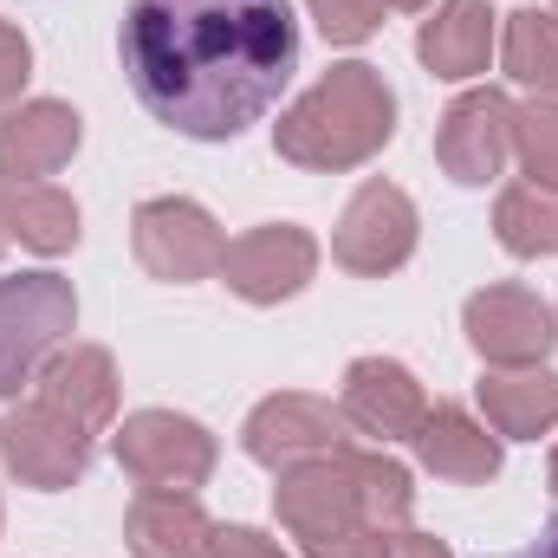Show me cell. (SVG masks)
<instances>
[{
	"instance_id": "6da1fadb",
	"label": "cell",
	"mask_w": 558,
	"mask_h": 558,
	"mask_svg": "<svg viewBox=\"0 0 558 558\" xmlns=\"http://www.w3.org/2000/svg\"><path fill=\"white\" fill-rule=\"evenodd\" d=\"M118 52L156 124L228 143L260 124L299 72V20L286 0H131Z\"/></svg>"
},
{
	"instance_id": "7a4b0ae2",
	"label": "cell",
	"mask_w": 558,
	"mask_h": 558,
	"mask_svg": "<svg viewBox=\"0 0 558 558\" xmlns=\"http://www.w3.org/2000/svg\"><path fill=\"white\" fill-rule=\"evenodd\" d=\"M274 513L305 558H384L416 513V487L410 468L390 461L384 448L344 441L279 474Z\"/></svg>"
},
{
	"instance_id": "3957f363",
	"label": "cell",
	"mask_w": 558,
	"mask_h": 558,
	"mask_svg": "<svg viewBox=\"0 0 558 558\" xmlns=\"http://www.w3.org/2000/svg\"><path fill=\"white\" fill-rule=\"evenodd\" d=\"M390 137H397V92H390L384 72L364 65V59L331 65V72L274 124L279 156L299 162V169H318V175H338V169L371 162Z\"/></svg>"
},
{
	"instance_id": "277c9868",
	"label": "cell",
	"mask_w": 558,
	"mask_h": 558,
	"mask_svg": "<svg viewBox=\"0 0 558 558\" xmlns=\"http://www.w3.org/2000/svg\"><path fill=\"white\" fill-rule=\"evenodd\" d=\"M78 325V292L59 274H13L0 279V397H20L39 384V371L65 351Z\"/></svg>"
},
{
	"instance_id": "5b68a950",
	"label": "cell",
	"mask_w": 558,
	"mask_h": 558,
	"mask_svg": "<svg viewBox=\"0 0 558 558\" xmlns=\"http://www.w3.org/2000/svg\"><path fill=\"white\" fill-rule=\"evenodd\" d=\"M111 448H118V468L149 494H195L215 474V435L195 416H175V410L124 416Z\"/></svg>"
},
{
	"instance_id": "8992f818",
	"label": "cell",
	"mask_w": 558,
	"mask_h": 558,
	"mask_svg": "<svg viewBox=\"0 0 558 558\" xmlns=\"http://www.w3.org/2000/svg\"><path fill=\"white\" fill-rule=\"evenodd\" d=\"M131 247H137V267L149 279H169V286H189V279L221 274V228L202 202H182V195H156L131 215Z\"/></svg>"
},
{
	"instance_id": "52a82bcc",
	"label": "cell",
	"mask_w": 558,
	"mask_h": 558,
	"mask_svg": "<svg viewBox=\"0 0 558 558\" xmlns=\"http://www.w3.org/2000/svg\"><path fill=\"white\" fill-rule=\"evenodd\" d=\"M331 254H338L344 274H357V279L397 274V267L416 254V202H410L397 182H364V189L344 202V215H338Z\"/></svg>"
},
{
	"instance_id": "ba28073f",
	"label": "cell",
	"mask_w": 558,
	"mask_h": 558,
	"mask_svg": "<svg viewBox=\"0 0 558 558\" xmlns=\"http://www.w3.org/2000/svg\"><path fill=\"white\" fill-rule=\"evenodd\" d=\"M318 274V241L292 221H267V228H247L241 241H228L221 254V279L228 292H241L247 305H279L292 292H305Z\"/></svg>"
},
{
	"instance_id": "9c48e42d",
	"label": "cell",
	"mask_w": 558,
	"mask_h": 558,
	"mask_svg": "<svg viewBox=\"0 0 558 558\" xmlns=\"http://www.w3.org/2000/svg\"><path fill=\"white\" fill-rule=\"evenodd\" d=\"M0 461L20 487L59 494L92 468V435H78L65 416H52L46 403H20L0 422Z\"/></svg>"
},
{
	"instance_id": "30bf717a",
	"label": "cell",
	"mask_w": 558,
	"mask_h": 558,
	"mask_svg": "<svg viewBox=\"0 0 558 558\" xmlns=\"http://www.w3.org/2000/svg\"><path fill=\"white\" fill-rule=\"evenodd\" d=\"M468 344L500 371L546 364V351L558 344V318L526 286H487V292L468 299Z\"/></svg>"
},
{
	"instance_id": "8fae6325",
	"label": "cell",
	"mask_w": 558,
	"mask_h": 558,
	"mask_svg": "<svg viewBox=\"0 0 558 558\" xmlns=\"http://www.w3.org/2000/svg\"><path fill=\"white\" fill-rule=\"evenodd\" d=\"M351 422L344 410H331L325 397H299V390H286V397H267L247 428H241V441H247V454L260 461V468H299V461H318V454H331V448H344L351 435H344Z\"/></svg>"
},
{
	"instance_id": "7c38bea8",
	"label": "cell",
	"mask_w": 558,
	"mask_h": 558,
	"mask_svg": "<svg viewBox=\"0 0 558 558\" xmlns=\"http://www.w3.org/2000/svg\"><path fill=\"white\" fill-rule=\"evenodd\" d=\"M435 156H441V169H448L454 182L487 189V182L507 169V156H513V105H507L500 92H468V98H454L448 118H441V131H435Z\"/></svg>"
},
{
	"instance_id": "4fadbf2b",
	"label": "cell",
	"mask_w": 558,
	"mask_h": 558,
	"mask_svg": "<svg viewBox=\"0 0 558 558\" xmlns=\"http://www.w3.org/2000/svg\"><path fill=\"white\" fill-rule=\"evenodd\" d=\"M344 422L371 441H410L428 416V397L422 384L397 364V357H357L344 371Z\"/></svg>"
},
{
	"instance_id": "5bb4252c",
	"label": "cell",
	"mask_w": 558,
	"mask_h": 558,
	"mask_svg": "<svg viewBox=\"0 0 558 558\" xmlns=\"http://www.w3.org/2000/svg\"><path fill=\"white\" fill-rule=\"evenodd\" d=\"M78 111L59 105V98H26L0 118V175L7 182H39V175H59L72 156H78Z\"/></svg>"
},
{
	"instance_id": "9a60e30c",
	"label": "cell",
	"mask_w": 558,
	"mask_h": 558,
	"mask_svg": "<svg viewBox=\"0 0 558 558\" xmlns=\"http://www.w3.org/2000/svg\"><path fill=\"white\" fill-rule=\"evenodd\" d=\"M52 416H65L78 435H105L118 422V364L105 344H72L39 371V397Z\"/></svg>"
},
{
	"instance_id": "2e32d148",
	"label": "cell",
	"mask_w": 558,
	"mask_h": 558,
	"mask_svg": "<svg viewBox=\"0 0 558 558\" xmlns=\"http://www.w3.org/2000/svg\"><path fill=\"white\" fill-rule=\"evenodd\" d=\"M410 441H416L422 468L441 474V481H454V487H481V481L500 474V441L487 435V422H474L454 403H435Z\"/></svg>"
},
{
	"instance_id": "e0dca14e",
	"label": "cell",
	"mask_w": 558,
	"mask_h": 558,
	"mask_svg": "<svg viewBox=\"0 0 558 558\" xmlns=\"http://www.w3.org/2000/svg\"><path fill=\"white\" fill-rule=\"evenodd\" d=\"M124 539H131V558H208L215 520L195 507V494H149L143 487L124 513Z\"/></svg>"
},
{
	"instance_id": "ac0fdd59",
	"label": "cell",
	"mask_w": 558,
	"mask_h": 558,
	"mask_svg": "<svg viewBox=\"0 0 558 558\" xmlns=\"http://www.w3.org/2000/svg\"><path fill=\"white\" fill-rule=\"evenodd\" d=\"M416 52L435 78H474L494 52V7L487 0H441L416 33Z\"/></svg>"
},
{
	"instance_id": "d6986e66",
	"label": "cell",
	"mask_w": 558,
	"mask_h": 558,
	"mask_svg": "<svg viewBox=\"0 0 558 558\" xmlns=\"http://www.w3.org/2000/svg\"><path fill=\"white\" fill-rule=\"evenodd\" d=\"M481 416L494 435L513 441H539L558 428V377L546 364H520V371H487L481 377Z\"/></svg>"
},
{
	"instance_id": "ffe728a7",
	"label": "cell",
	"mask_w": 558,
	"mask_h": 558,
	"mask_svg": "<svg viewBox=\"0 0 558 558\" xmlns=\"http://www.w3.org/2000/svg\"><path fill=\"white\" fill-rule=\"evenodd\" d=\"M0 234L33 254H72L78 247V202L52 182H7L0 175Z\"/></svg>"
},
{
	"instance_id": "44dd1931",
	"label": "cell",
	"mask_w": 558,
	"mask_h": 558,
	"mask_svg": "<svg viewBox=\"0 0 558 558\" xmlns=\"http://www.w3.org/2000/svg\"><path fill=\"white\" fill-rule=\"evenodd\" d=\"M494 234L507 254L520 260H539V254H558V189H539V182H520L494 202Z\"/></svg>"
},
{
	"instance_id": "7402d4cb",
	"label": "cell",
	"mask_w": 558,
	"mask_h": 558,
	"mask_svg": "<svg viewBox=\"0 0 558 558\" xmlns=\"http://www.w3.org/2000/svg\"><path fill=\"white\" fill-rule=\"evenodd\" d=\"M500 59H507V78H513V85L558 92V26H553V13H539V7L507 13Z\"/></svg>"
},
{
	"instance_id": "603a6c76",
	"label": "cell",
	"mask_w": 558,
	"mask_h": 558,
	"mask_svg": "<svg viewBox=\"0 0 558 558\" xmlns=\"http://www.w3.org/2000/svg\"><path fill=\"white\" fill-rule=\"evenodd\" d=\"M513 156L539 189H558V92H539L533 105H513Z\"/></svg>"
},
{
	"instance_id": "cb8c5ba5",
	"label": "cell",
	"mask_w": 558,
	"mask_h": 558,
	"mask_svg": "<svg viewBox=\"0 0 558 558\" xmlns=\"http://www.w3.org/2000/svg\"><path fill=\"white\" fill-rule=\"evenodd\" d=\"M305 7H312V20H318V33L331 46H364L384 26V7L390 0H305Z\"/></svg>"
},
{
	"instance_id": "d4e9b609",
	"label": "cell",
	"mask_w": 558,
	"mask_h": 558,
	"mask_svg": "<svg viewBox=\"0 0 558 558\" xmlns=\"http://www.w3.org/2000/svg\"><path fill=\"white\" fill-rule=\"evenodd\" d=\"M26 78H33V46L13 20H0V105H13Z\"/></svg>"
},
{
	"instance_id": "484cf974",
	"label": "cell",
	"mask_w": 558,
	"mask_h": 558,
	"mask_svg": "<svg viewBox=\"0 0 558 558\" xmlns=\"http://www.w3.org/2000/svg\"><path fill=\"white\" fill-rule=\"evenodd\" d=\"M208 558H286V553H279L267 533H254V526H215Z\"/></svg>"
},
{
	"instance_id": "4316f807",
	"label": "cell",
	"mask_w": 558,
	"mask_h": 558,
	"mask_svg": "<svg viewBox=\"0 0 558 558\" xmlns=\"http://www.w3.org/2000/svg\"><path fill=\"white\" fill-rule=\"evenodd\" d=\"M384 558H454L441 539H428V533H416V526H403L397 539H390V553Z\"/></svg>"
},
{
	"instance_id": "83f0119b",
	"label": "cell",
	"mask_w": 558,
	"mask_h": 558,
	"mask_svg": "<svg viewBox=\"0 0 558 558\" xmlns=\"http://www.w3.org/2000/svg\"><path fill=\"white\" fill-rule=\"evenodd\" d=\"M500 558H558V520L539 526V539L533 546H520V553H500Z\"/></svg>"
},
{
	"instance_id": "f1b7e54d",
	"label": "cell",
	"mask_w": 558,
	"mask_h": 558,
	"mask_svg": "<svg viewBox=\"0 0 558 558\" xmlns=\"http://www.w3.org/2000/svg\"><path fill=\"white\" fill-rule=\"evenodd\" d=\"M390 7H403V13H416V7H428V0H390Z\"/></svg>"
},
{
	"instance_id": "f546056e",
	"label": "cell",
	"mask_w": 558,
	"mask_h": 558,
	"mask_svg": "<svg viewBox=\"0 0 558 558\" xmlns=\"http://www.w3.org/2000/svg\"><path fill=\"white\" fill-rule=\"evenodd\" d=\"M553 494H558V448H553Z\"/></svg>"
},
{
	"instance_id": "4dcf8cb0",
	"label": "cell",
	"mask_w": 558,
	"mask_h": 558,
	"mask_svg": "<svg viewBox=\"0 0 558 558\" xmlns=\"http://www.w3.org/2000/svg\"><path fill=\"white\" fill-rule=\"evenodd\" d=\"M553 26H558V0H553Z\"/></svg>"
},
{
	"instance_id": "1f68e13d",
	"label": "cell",
	"mask_w": 558,
	"mask_h": 558,
	"mask_svg": "<svg viewBox=\"0 0 558 558\" xmlns=\"http://www.w3.org/2000/svg\"><path fill=\"white\" fill-rule=\"evenodd\" d=\"M0 241H7V234H0Z\"/></svg>"
}]
</instances>
